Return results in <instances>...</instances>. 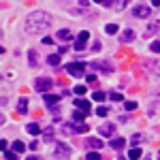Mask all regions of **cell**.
<instances>
[{"instance_id": "25", "label": "cell", "mask_w": 160, "mask_h": 160, "mask_svg": "<svg viewBox=\"0 0 160 160\" xmlns=\"http://www.w3.org/2000/svg\"><path fill=\"white\" fill-rule=\"evenodd\" d=\"M124 109H126V111H135L137 109V102H135V100H126V102H124Z\"/></svg>"}, {"instance_id": "7", "label": "cell", "mask_w": 160, "mask_h": 160, "mask_svg": "<svg viewBox=\"0 0 160 160\" xmlns=\"http://www.w3.org/2000/svg\"><path fill=\"white\" fill-rule=\"evenodd\" d=\"M113 130H115V122H107V124H102V126L98 128V135L100 137H111Z\"/></svg>"}, {"instance_id": "3", "label": "cell", "mask_w": 160, "mask_h": 160, "mask_svg": "<svg viewBox=\"0 0 160 160\" xmlns=\"http://www.w3.org/2000/svg\"><path fill=\"white\" fill-rule=\"evenodd\" d=\"M51 86H53V79H49V77H38L37 81H34V88H37L38 92H43V94H49Z\"/></svg>"}, {"instance_id": "10", "label": "cell", "mask_w": 160, "mask_h": 160, "mask_svg": "<svg viewBox=\"0 0 160 160\" xmlns=\"http://www.w3.org/2000/svg\"><path fill=\"white\" fill-rule=\"evenodd\" d=\"M109 145L113 149H122L124 145H126V139H122V137H115V139H111L109 141Z\"/></svg>"}, {"instance_id": "37", "label": "cell", "mask_w": 160, "mask_h": 160, "mask_svg": "<svg viewBox=\"0 0 160 160\" xmlns=\"http://www.w3.org/2000/svg\"><path fill=\"white\" fill-rule=\"evenodd\" d=\"M158 160H160V152H158Z\"/></svg>"}, {"instance_id": "2", "label": "cell", "mask_w": 160, "mask_h": 160, "mask_svg": "<svg viewBox=\"0 0 160 160\" xmlns=\"http://www.w3.org/2000/svg\"><path fill=\"white\" fill-rule=\"evenodd\" d=\"M66 71L71 77H81L86 73V64L83 62H71V64H66Z\"/></svg>"}, {"instance_id": "36", "label": "cell", "mask_w": 160, "mask_h": 160, "mask_svg": "<svg viewBox=\"0 0 160 160\" xmlns=\"http://www.w3.org/2000/svg\"><path fill=\"white\" fill-rule=\"evenodd\" d=\"M92 51H100V43H98V41H96V43L92 45Z\"/></svg>"}, {"instance_id": "16", "label": "cell", "mask_w": 160, "mask_h": 160, "mask_svg": "<svg viewBox=\"0 0 160 160\" xmlns=\"http://www.w3.org/2000/svg\"><path fill=\"white\" fill-rule=\"evenodd\" d=\"M17 111H19V113H26V111H28V98H26V96L19 98V102H17Z\"/></svg>"}, {"instance_id": "18", "label": "cell", "mask_w": 160, "mask_h": 160, "mask_svg": "<svg viewBox=\"0 0 160 160\" xmlns=\"http://www.w3.org/2000/svg\"><path fill=\"white\" fill-rule=\"evenodd\" d=\"M47 64L58 66V64H60V53H51V56H47Z\"/></svg>"}, {"instance_id": "22", "label": "cell", "mask_w": 160, "mask_h": 160, "mask_svg": "<svg viewBox=\"0 0 160 160\" xmlns=\"http://www.w3.org/2000/svg\"><path fill=\"white\" fill-rule=\"evenodd\" d=\"M28 62H30V66H37V51L30 49V53H28Z\"/></svg>"}, {"instance_id": "15", "label": "cell", "mask_w": 160, "mask_h": 160, "mask_svg": "<svg viewBox=\"0 0 160 160\" xmlns=\"http://www.w3.org/2000/svg\"><path fill=\"white\" fill-rule=\"evenodd\" d=\"M132 38H135V32H132V30H124L122 37H120V41H122V43H130Z\"/></svg>"}, {"instance_id": "1", "label": "cell", "mask_w": 160, "mask_h": 160, "mask_svg": "<svg viewBox=\"0 0 160 160\" xmlns=\"http://www.w3.org/2000/svg\"><path fill=\"white\" fill-rule=\"evenodd\" d=\"M51 24V15L45 11H34L28 15V19H26L24 24V30L26 32H30V34H43Z\"/></svg>"}, {"instance_id": "21", "label": "cell", "mask_w": 160, "mask_h": 160, "mask_svg": "<svg viewBox=\"0 0 160 160\" xmlns=\"http://www.w3.org/2000/svg\"><path fill=\"white\" fill-rule=\"evenodd\" d=\"M158 30H160V24H158V22H154V24L148 26V34H149V37H152L154 32H158Z\"/></svg>"}, {"instance_id": "31", "label": "cell", "mask_w": 160, "mask_h": 160, "mask_svg": "<svg viewBox=\"0 0 160 160\" xmlns=\"http://www.w3.org/2000/svg\"><path fill=\"white\" fill-rule=\"evenodd\" d=\"M43 137H45V141H53V130H51V128H47V130L43 132Z\"/></svg>"}, {"instance_id": "27", "label": "cell", "mask_w": 160, "mask_h": 160, "mask_svg": "<svg viewBox=\"0 0 160 160\" xmlns=\"http://www.w3.org/2000/svg\"><path fill=\"white\" fill-rule=\"evenodd\" d=\"M105 30H107V34H115V32H118V24H107Z\"/></svg>"}, {"instance_id": "14", "label": "cell", "mask_w": 160, "mask_h": 160, "mask_svg": "<svg viewBox=\"0 0 160 160\" xmlns=\"http://www.w3.org/2000/svg\"><path fill=\"white\" fill-rule=\"evenodd\" d=\"M68 128H73L75 132H88V124H79V122H75V124H68Z\"/></svg>"}, {"instance_id": "12", "label": "cell", "mask_w": 160, "mask_h": 160, "mask_svg": "<svg viewBox=\"0 0 160 160\" xmlns=\"http://www.w3.org/2000/svg\"><path fill=\"white\" fill-rule=\"evenodd\" d=\"M92 66H94V68H102L105 73H111V71H113V66H111L109 62H92Z\"/></svg>"}, {"instance_id": "30", "label": "cell", "mask_w": 160, "mask_h": 160, "mask_svg": "<svg viewBox=\"0 0 160 160\" xmlns=\"http://www.w3.org/2000/svg\"><path fill=\"white\" fill-rule=\"evenodd\" d=\"M141 141H143V137H141V135H132V139H130V145H139Z\"/></svg>"}, {"instance_id": "17", "label": "cell", "mask_w": 160, "mask_h": 160, "mask_svg": "<svg viewBox=\"0 0 160 160\" xmlns=\"http://www.w3.org/2000/svg\"><path fill=\"white\" fill-rule=\"evenodd\" d=\"M128 160H141V149L132 148L130 152H128Z\"/></svg>"}, {"instance_id": "35", "label": "cell", "mask_w": 160, "mask_h": 160, "mask_svg": "<svg viewBox=\"0 0 160 160\" xmlns=\"http://www.w3.org/2000/svg\"><path fill=\"white\" fill-rule=\"evenodd\" d=\"M41 41H43V45H51V43H53V38H51V37H43Z\"/></svg>"}, {"instance_id": "8", "label": "cell", "mask_w": 160, "mask_h": 160, "mask_svg": "<svg viewBox=\"0 0 160 160\" xmlns=\"http://www.w3.org/2000/svg\"><path fill=\"white\" fill-rule=\"evenodd\" d=\"M73 105L77 109H81V113H88L90 111V100H86V98H75Z\"/></svg>"}, {"instance_id": "32", "label": "cell", "mask_w": 160, "mask_h": 160, "mask_svg": "<svg viewBox=\"0 0 160 160\" xmlns=\"http://www.w3.org/2000/svg\"><path fill=\"white\" fill-rule=\"evenodd\" d=\"M83 118H86V113H79V111H75V113H73V120H75V122H79V120L83 122Z\"/></svg>"}, {"instance_id": "19", "label": "cell", "mask_w": 160, "mask_h": 160, "mask_svg": "<svg viewBox=\"0 0 160 160\" xmlns=\"http://www.w3.org/2000/svg\"><path fill=\"white\" fill-rule=\"evenodd\" d=\"M26 130H28V132H30V135H38V132H41V128H38V124H28V126H26Z\"/></svg>"}, {"instance_id": "9", "label": "cell", "mask_w": 160, "mask_h": 160, "mask_svg": "<svg viewBox=\"0 0 160 160\" xmlns=\"http://www.w3.org/2000/svg\"><path fill=\"white\" fill-rule=\"evenodd\" d=\"M43 100H45V105H49L56 109V102L60 100V96H56V94H43Z\"/></svg>"}, {"instance_id": "33", "label": "cell", "mask_w": 160, "mask_h": 160, "mask_svg": "<svg viewBox=\"0 0 160 160\" xmlns=\"http://www.w3.org/2000/svg\"><path fill=\"white\" fill-rule=\"evenodd\" d=\"M107 113H109L107 107H98V109H96V115H107Z\"/></svg>"}, {"instance_id": "24", "label": "cell", "mask_w": 160, "mask_h": 160, "mask_svg": "<svg viewBox=\"0 0 160 160\" xmlns=\"http://www.w3.org/2000/svg\"><path fill=\"white\" fill-rule=\"evenodd\" d=\"M92 98H94V100H98V102H100V100H105V98H107V94H105V92H100V90H96V92L92 94Z\"/></svg>"}, {"instance_id": "38", "label": "cell", "mask_w": 160, "mask_h": 160, "mask_svg": "<svg viewBox=\"0 0 160 160\" xmlns=\"http://www.w3.org/2000/svg\"><path fill=\"white\" fill-rule=\"evenodd\" d=\"M145 160H149V158H145Z\"/></svg>"}, {"instance_id": "5", "label": "cell", "mask_w": 160, "mask_h": 160, "mask_svg": "<svg viewBox=\"0 0 160 160\" xmlns=\"http://www.w3.org/2000/svg\"><path fill=\"white\" fill-rule=\"evenodd\" d=\"M149 13H152V9H149L148 4H137V7H132V15L139 17V19H149Z\"/></svg>"}, {"instance_id": "11", "label": "cell", "mask_w": 160, "mask_h": 160, "mask_svg": "<svg viewBox=\"0 0 160 160\" xmlns=\"http://www.w3.org/2000/svg\"><path fill=\"white\" fill-rule=\"evenodd\" d=\"M86 145L92 148V152H96V149L102 148V141H100V139H86Z\"/></svg>"}, {"instance_id": "23", "label": "cell", "mask_w": 160, "mask_h": 160, "mask_svg": "<svg viewBox=\"0 0 160 160\" xmlns=\"http://www.w3.org/2000/svg\"><path fill=\"white\" fill-rule=\"evenodd\" d=\"M109 98L113 100V102H122V100H124V96L120 94V92H111V94H109Z\"/></svg>"}, {"instance_id": "29", "label": "cell", "mask_w": 160, "mask_h": 160, "mask_svg": "<svg viewBox=\"0 0 160 160\" xmlns=\"http://www.w3.org/2000/svg\"><path fill=\"white\" fill-rule=\"evenodd\" d=\"M86 160H100V154H98V152H88Z\"/></svg>"}, {"instance_id": "20", "label": "cell", "mask_w": 160, "mask_h": 160, "mask_svg": "<svg viewBox=\"0 0 160 160\" xmlns=\"http://www.w3.org/2000/svg\"><path fill=\"white\" fill-rule=\"evenodd\" d=\"M24 149H26V145L22 141H13V152H15V154H22Z\"/></svg>"}, {"instance_id": "6", "label": "cell", "mask_w": 160, "mask_h": 160, "mask_svg": "<svg viewBox=\"0 0 160 160\" xmlns=\"http://www.w3.org/2000/svg\"><path fill=\"white\" fill-rule=\"evenodd\" d=\"M53 154H56V156H58V158H68V154H71V148H68V145H66V143H56V149H53Z\"/></svg>"}, {"instance_id": "34", "label": "cell", "mask_w": 160, "mask_h": 160, "mask_svg": "<svg viewBox=\"0 0 160 160\" xmlns=\"http://www.w3.org/2000/svg\"><path fill=\"white\" fill-rule=\"evenodd\" d=\"M4 158L7 160H17V156H15L13 152H4Z\"/></svg>"}, {"instance_id": "26", "label": "cell", "mask_w": 160, "mask_h": 160, "mask_svg": "<svg viewBox=\"0 0 160 160\" xmlns=\"http://www.w3.org/2000/svg\"><path fill=\"white\" fill-rule=\"evenodd\" d=\"M86 90H88L86 86H75V88H73V92L77 94V96H83V94H86Z\"/></svg>"}, {"instance_id": "4", "label": "cell", "mask_w": 160, "mask_h": 160, "mask_svg": "<svg viewBox=\"0 0 160 160\" xmlns=\"http://www.w3.org/2000/svg\"><path fill=\"white\" fill-rule=\"evenodd\" d=\"M88 38H90V32H88V30H81V32L77 34V38H75V49L83 51L86 45H88Z\"/></svg>"}, {"instance_id": "13", "label": "cell", "mask_w": 160, "mask_h": 160, "mask_svg": "<svg viewBox=\"0 0 160 160\" xmlns=\"http://www.w3.org/2000/svg\"><path fill=\"white\" fill-rule=\"evenodd\" d=\"M56 37L60 38V41H64V43H66V41H71V38H73V32H71V30H66V28H64V30H60V32H58V34H56Z\"/></svg>"}, {"instance_id": "28", "label": "cell", "mask_w": 160, "mask_h": 160, "mask_svg": "<svg viewBox=\"0 0 160 160\" xmlns=\"http://www.w3.org/2000/svg\"><path fill=\"white\" fill-rule=\"evenodd\" d=\"M149 49L156 51V53H160V41H152V43H149Z\"/></svg>"}]
</instances>
